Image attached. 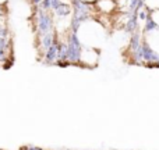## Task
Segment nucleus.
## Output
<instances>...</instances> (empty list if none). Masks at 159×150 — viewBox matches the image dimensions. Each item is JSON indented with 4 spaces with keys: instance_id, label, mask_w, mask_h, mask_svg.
Listing matches in <instances>:
<instances>
[{
    "instance_id": "1",
    "label": "nucleus",
    "mask_w": 159,
    "mask_h": 150,
    "mask_svg": "<svg viewBox=\"0 0 159 150\" xmlns=\"http://www.w3.org/2000/svg\"><path fill=\"white\" fill-rule=\"evenodd\" d=\"M98 58H99V53L95 47H82L78 61H81L82 64H85L88 67H93L98 63Z\"/></svg>"
},
{
    "instance_id": "2",
    "label": "nucleus",
    "mask_w": 159,
    "mask_h": 150,
    "mask_svg": "<svg viewBox=\"0 0 159 150\" xmlns=\"http://www.w3.org/2000/svg\"><path fill=\"white\" fill-rule=\"evenodd\" d=\"M93 6L98 10V13L102 15H110L117 8L116 0H98V2L93 3Z\"/></svg>"
},
{
    "instance_id": "3",
    "label": "nucleus",
    "mask_w": 159,
    "mask_h": 150,
    "mask_svg": "<svg viewBox=\"0 0 159 150\" xmlns=\"http://www.w3.org/2000/svg\"><path fill=\"white\" fill-rule=\"evenodd\" d=\"M143 3H145V7L151 11L158 10L159 8V0H144Z\"/></svg>"
},
{
    "instance_id": "4",
    "label": "nucleus",
    "mask_w": 159,
    "mask_h": 150,
    "mask_svg": "<svg viewBox=\"0 0 159 150\" xmlns=\"http://www.w3.org/2000/svg\"><path fill=\"white\" fill-rule=\"evenodd\" d=\"M151 18L154 19V21H155V24H157L158 27H159V8H158V10H154V11H152V14H151Z\"/></svg>"
},
{
    "instance_id": "5",
    "label": "nucleus",
    "mask_w": 159,
    "mask_h": 150,
    "mask_svg": "<svg viewBox=\"0 0 159 150\" xmlns=\"http://www.w3.org/2000/svg\"><path fill=\"white\" fill-rule=\"evenodd\" d=\"M81 2H84V3H95V2H98V0H81Z\"/></svg>"
},
{
    "instance_id": "6",
    "label": "nucleus",
    "mask_w": 159,
    "mask_h": 150,
    "mask_svg": "<svg viewBox=\"0 0 159 150\" xmlns=\"http://www.w3.org/2000/svg\"><path fill=\"white\" fill-rule=\"evenodd\" d=\"M6 2H7V0H0V4H4Z\"/></svg>"
}]
</instances>
